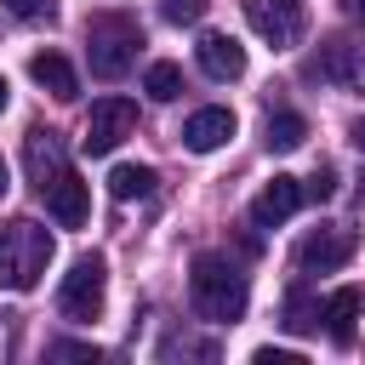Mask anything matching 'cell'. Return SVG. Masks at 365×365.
I'll return each instance as SVG.
<instances>
[{"instance_id": "1", "label": "cell", "mask_w": 365, "mask_h": 365, "mask_svg": "<svg viewBox=\"0 0 365 365\" xmlns=\"http://www.w3.org/2000/svg\"><path fill=\"white\" fill-rule=\"evenodd\" d=\"M51 257H57V240L40 222H29V217L6 222L0 228V291H34L40 274L51 268Z\"/></svg>"}, {"instance_id": "2", "label": "cell", "mask_w": 365, "mask_h": 365, "mask_svg": "<svg viewBox=\"0 0 365 365\" xmlns=\"http://www.w3.org/2000/svg\"><path fill=\"white\" fill-rule=\"evenodd\" d=\"M188 297H194V314L211 319V325H234L251 302L245 291V274L222 257H194V274H188Z\"/></svg>"}, {"instance_id": "3", "label": "cell", "mask_w": 365, "mask_h": 365, "mask_svg": "<svg viewBox=\"0 0 365 365\" xmlns=\"http://www.w3.org/2000/svg\"><path fill=\"white\" fill-rule=\"evenodd\" d=\"M137 46H143V29L120 11H103L86 23V57H91V74L97 80H120L131 63H137Z\"/></svg>"}, {"instance_id": "4", "label": "cell", "mask_w": 365, "mask_h": 365, "mask_svg": "<svg viewBox=\"0 0 365 365\" xmlns=\"http://www.w3.org/2000/svg\"><path fill=\"white\" fill-rule=\"evenodd\" d=\"M103 297H108V268H103V257H80V262L63 274V285H57L63 319H97V314H103Z\"/></svg>"}, {"instance_id": "5", "label": "cell", "mask_w": 365, "mask_h": 365, "mask_svg": "<svg viewBox=\"0 0 365 365\" xmlns=\"http://www.w3.org/2000/svg\"><path fill=\"white\" fill-rule=\"evenodd\" d=\"M137 125V103L131 97H97L91 114H86V131H80V148L86 154H114Z\"/></svg>"}, {"instance_id": "6", "label": "cell", "mask_w": 365, "mask_h": 365, "mask_svg": "<svg viewBox=\"0 0 365 365\" xmlns=\"http://www.w3.org/2000/svg\"><path fill=\"white\" fill-rule=\"evenodd\" d=\"M23 160H29V182H34V194H46V188H51L63 171H74V165H68L63 137H57V131H46V125H34V131H29Z\"/></svg>"}, {"instance_id": "7", "label": "cell", "mask_w": 365, "mask_h": 365, "mask_svg": "<svg viewBox=\"0 0 365 365\" xmlns=\"http://www.w3.org/2000/svg\"><path fill=\"white\" fill-rule=\"evenodd\" d=\"M354 257V234L348 228H314V234H302V245H297V268L302 274H331V268H342Z\"/></svg>"}, {"instance_id": "8", "label": "cell", "mask_w": 365, "mask_h": 365, "mask_svg": "<svg viewBox=\"0 0 365 365\" xmlns=\"http://www.w3.org/2000/svg\"><path fill=\"white\" fill-rule=\"evenodd\" d=\"M245 23L268 40V46H297L302 40V11L291 0H245Z\"/></svg>"}, {"instance_id": "9", "label": "cell", "mask_w": 365, "mask_h": 365, "mask_svg": "<svg viewBox=\"0 0 365 365\" xmlns=\"http://www.w3.org/2000/svg\"><path fill=\"white\" fill-rule=\"evenodd\" d=\"M234 125H240L234 108H217V103H211V108H194V114L182 120V148H188V154H211V148H222V143L234 137Z\"/></svg>"}, {"instance_id": "10", "label": "cell", "mask_w": 365, "mask_h": 365, "mask_svg": "<svg viewBox=\"0 0 365 365\" xmlns=\"http://www.w3.org/2000/svg\"><path fill=\"white\" fill-rule=\"evenodd\" d=\"M40 200H46V211L57 217V228H86V217H91V182H80L74 171H63Z\"/></svg>"}, {"instance_id": "11", "label": "cell", "mask_w": 365, "mask_h": 365, "mask_svg": "<svg viewBox=\"0 0 365 365\" xmlns=\"http://www.w3.org/2000/svg\"><path fill=\"white\" fill-rule=\"evenodd\" d=\"M297 205H302V182L297 177H268L262 194L251 200V222L257 228H279L285 217H297Z\"/></svg>"}, {"instance_id": "12", "label": "cell", "mask_w": 365, "mask_h": 365, "mask_svg": "<svg viewBox=\"0 0 365 365\" xmlns=\"http://www.w3.org/2000/svg\"><path fill=\"white\" fill-rule=\"evenodd\" d=\"M194 57H200V68H205L211 80H240V74H245V46H240L234 34H200Z\"/></svg>"}, {"instance_id": "13", "label": "cell", "mask_w": 365, "mask_h": 365, "mask_svg": "<svg viewBox=\"0 0 365 365\" xmlns=\"http://www.w3.org/2000/svg\"><path fill=\"white\" fill-rule=\"evenodd\" d=\"M319 80H336V86H359L365 91V46H348V40H331L314 63Z\"/></svg>"}, {"instance_id": "14", "label": "cell", "mask_w": 365, "mask_h": 365, "mask_svg": "<svg viewBox=\"0 0 365 365\" xmlns=\"http://www.w3.org/2000/svg\"><path fill=\"white\" fill-rule=\"evenodd\" d=\"M29 74H34V86L51 91L57 103H74V97H80V80H74L68 57H57V51H34V57H29Z\"/></svg>"}, {"instance_id": "15", "label": "cell", "mask_w": 365, "mask_h": 365, "mask_svg": "<svg viewBox=\"0 0 365 365\" xmlns=\"http://www.w3.org/2000/svg\"><path fill=\"white\" fill-rule=\"evenodd\" d=\"M359 308H365V297H359L354 285H342V291H331V297H325V331H331V342H336V348H348V342H354V319H359Z\"/></svg>"}, {"instance_id": "16", "label": "cell", "mask_w": 365, "mask_h": 365, "mask_svg": "<svg viewBox=\"0 0 365 365\" xmlns=\"http://www.w3.org/2000/svg\"><path fill=\"white\" fill-rule=\"evenodd\" d=\"M274 154H291V148H302L308 143V120L297 114V108H274L268 114V137H262Z\"/></svg>"}, {"instance_id": "17", "label": "cell", "mask_w": 365, "mask_h": 365, "mask_svg": "<svg viewBox=\"0 0 365 365\" xmlns=\"http://www.w3.org/2000/svg\"><path fill=\"white\" fill-rule=\"evenodd\" d=\"M154 182H160L154 165H114V171H108V194H114V200H148Z\"/></svg>"}, {"instance_id": "18", "label": "cell", "mask_w": 365, "mask_h": 365, "mask_svg": "<svg viewBox=\"0 0 365 365\" xmlns=\"http://www.w3.org/2000/svg\"><path fill=\"white\" fill-rule=\"evenodd\" d=\"M143 91H148L154 103H177V97H182V68H177V63H148Z\"/></svg>"}, {"instance_id": "19", "label": "cell", "mask_w": 365, "mask_h": 365, "mask_svg": "<svg viewBox=\"0 0 365 365\" xmlns=\"http://www.w3.org/2000/svg\"><path fill=\"white\" fill-rule=\"evenodd\" d=\"M319 319H325V302H314V297H302V291L285 297V331H314Z\"/></svg>"}, {"instance_id": "20", "label": "cell", "mask_w": 365, "mask_h": 365, "mask_svg": "<svg viewBox=\"0 0 365 365\" xmlns=\"http://www.w3.org/2000/svg\"><path fill=\"white\" fill-rule=\"evenodd\" d=\"M205 6H211V0H160V17L182 29V23H200V17H205Z\"/></svg>"}, {"instance_id": "21", "label": "cell", "mask_w": 365, "mask_h": 365, "mask_svg": "<svg viewBox=\"0 0 365 365\" xmlns=\"http://www.w3.org/2000/svg\"><path fill=\"white\" fill-rule=\"evenodd\" d=\"M6 11L23 17V23H51L57 17V0H6Z\"/></svg>"}, {"instance_id": "22", "label": "cell", "mask_w": 365, "mask_h": 365, "mask_svg": "<svg viewBox=\"0 0 365 365\" xmlns=\"http://www.w3.org/2000/svg\"><path fill=\"white\" fill-rule=\"evenodd\" d=\"M331 194H336V177H331V171H319V177L302 182V200H331Z\"/></svg>"}, {"instance_id": "23", "label": "cell", "mask_w": 365, "mask_h": 365, "mask_svg": "<svg viewBox=\"0 0 365 365\" xmlns=\"http://www.w3.org/2000/svg\"><path fill=\"white\" fill-rule=\"evenodd\" d=\"M257 365H297L291 348H257Z\"/></svg>"}, {"instance_id": "24", "label": "cell", "mask_w": 365, "mask_h": 365, "mask_svg": "<svg viewBox=\"0 0 365 365\" xmlns=\"http://www.w3.org/2000/svg\"><path fill=\"white\" fill-rule=\"evenodd\" d=\"M51 354H57V359H97V348H80V342H57Z\"/></svg>"}, {"instance_id": "25", "label": "cell", "mask_w": 365, "mask_h": 365, "mask_svg": "<svg viewBox=\"0 0 365 365\" xmlns=\"http://www.w3.org/2000/svg\"><path fill=\"white\" fill-rule=\"evenodd\" d=\"M348 137H354V148L365 154V120H354V131H348Z\"/></svg>"}, {"instance_id": "26", "label": "cell", "mask_w": 365, "mask_h": 365, "mask_svg": "<svg viewBox=\"0 0 365 365\" xmlns=\"http://www.w3.org/2000/svg\"><path fill=\"white\" fill-rule=\"evenodd\" d=\"M6 103H11V86H6V74H0V114H6Z\"/></svg>"}, {"instance_id": "27", "label": "cell", "mask_w": 365, "mask_h": 365, "mask_svg": "<svg viewBox=\"0 0 365 365\" xmlns=\"http://www.w3.org/2000/svg\"><path fill=\"white\" fill-rule=\"evenodd\" d=\"M348 11H354V17H365V0H348Z\"/></svg>"}, {"instance_id": "28", "label": "cell", "mask_w": 365, "mask_h": 365, "mask_svg": "<svg viewBox=\"0 0 365 365\" xmlns=\"http://www.w3.org/2000/svg\"><path fill=\"white\" fill-rule=\"evenodd\" d=\"M6 188H11V177H6V160H0V194H6Z\"/></svg>"}]
</instances>
